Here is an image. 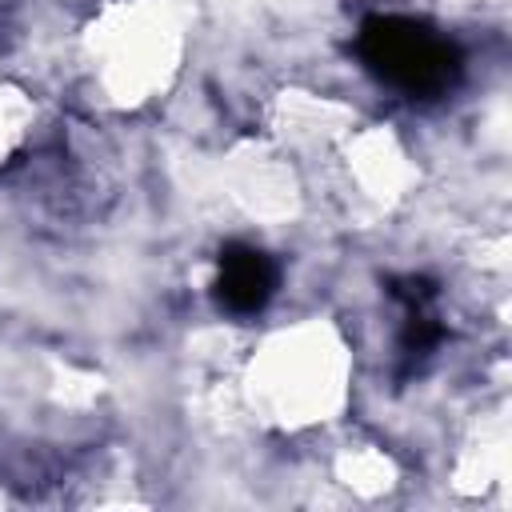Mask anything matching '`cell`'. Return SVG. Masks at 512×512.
I'll return each mask as SVG.
<instances>
[{
  "mask_svg": "<svg viewBox=\"0 0 512 512\" xmlns=\"http://www.w3.org/2000/svg\"><path fill=\"white\" fill-rule=\"evenodd\" d=\"M356 48L380 80L412 96H436L460 76V52L408 16H368Z\"/></svg>",
  "mask_w": 512,
  "mask_h": 512,
  "instance_id": "1",
  "label": "cell"
},
{
  "mask_svg": "<svg viewBox=\"0 0 512 512\" xmlns=\"http://www.w3.org/2000/svg\"><path fill=\"white\" fill-rule=\"evenodd\" d=\"M276 292V264L248 244H228L220 252V276H216V296L228 312H260Z\"/></svg>",
  "mask_w": 512,
  "mask_h": 512,
  "instance_id": "2",
  "label": "cell"
}]
</instances>
